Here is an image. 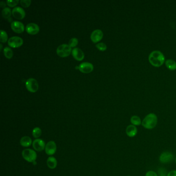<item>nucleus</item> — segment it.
<instances>
[{
    "label": "nucleus",
    "mask_w": 176,
    "mask_h": 176,
    "mask_svg": "<svg viewBox=\"0 0 176 176\" xmlns=\"http://www.w3.org/2000/svg\"><path fill=\"white\" fill-rule=\"evenodd\" d=\"M149 61L153 66L160 67L165 62V57L159 51H154L150 54L148 57Z\"/></svg>",
    "instance_id": "f257e3e1"
},
{
    "label": "nucleus",
    "mask_w": 176,
    "mask_h": 176,
    "mask_svg": "<svg viewBox=\"0 0 176 176\" xmlns=\"http://www.w3.org/2000/svg\"><path fill=\"white\" fill-rule=\"evenodd\" d=\"M158 123V117L154 113H150L143 120L142 125L145 129L152 130L157 126Z\"/></svg>",
    "instance_id": "f03ea898"
},
{
    "label": "nucleus",
    "mask_w": 176,
    "mask_h": 176,
    "mask_svg": "<svg viewBox=\"0 0 176 176\" xmlns=\"http://www.w3.org/2000/svg\"><path fill=\"white\" fill-rule=\"evenodd\" d=\"M22 154L24 160L30 163H34L37 158L36 152L31 149H26L23 150Z\"/></svg>",
    "instance_id": "7ed1b4c3"
},
{
    "label": "nucleus",
    "mask_w": 176,
    "mask_h": 176,
    "mask_svg": "<svg viewBox=\"0 0 176 176\" xmlns=\"http://www.w3.org/2000/svg\"><path fill=\"white\" fill-rule=\"evenodd\" d=\"M71 50V48L69 45L62 44L57 47V54L61 57H66L70 54Z\"/></svg>",
    "instance_id": "20e7f679"
},
{
    "label": "nucleus",
    "mask_w": 176,
    "mask_h": 176,
    "mask_svg": "<svg viewBox=\"0 0 176 176\" xmlns=\"http://www.w3.org/2000/svg\"><path fill=\"white\" fill-rule=\"evenodd\" d=\"M26 88L31 92H35L38 89V83L36 80L33 78H29L25 83Z\"/></svg>",
    "instance_id": "39448f33"
},
{
    "label": "nucleus",
    "mask_w": 176,
    "mask_h": 176,
    "mask_svg": "<svg viewBox=\"0 0 176 176\" xmlns=\"http://www.w3.org/2000/svg\"><path fill=\"white\" fill-rule=\"evenodd\" d=\"M23 44V41L21 37L18 36H13L8 39V45L10 47L16 48L21 47Z\"/></svg>",
    "instance_id": "423d86ee"
},
{
    "label": "nucleus",
    "mask_w": 176,
    "mask_h": 176,
    "mask_svg": "<svg viewBox=\"0 0 176 176\" xmlns=\"http://www.w3.org/2000/svg\"><path fill=\"white\" fill-rule=\"evenodd\" d=\"M174 158V156L171 152L169 151H164L160 154L159 161L163 164H167L172 161Z\"/></svg>",
    "instance_id": "0eeeda50"
},
{
    "label": "nucleus",
    "mask_w": 176,
    "mask_h": 176,
    "mask_svg": "<svg viewBox=\"0 0 176 176\" xmlns=\"http://www.w3.org/2000/svg\"><path fill=\"white\" fill-rule=\"evenodd\" d=\"M12 15L17 19H23L25 16V12L20 7H15L12 10Z\"/></svg>",
    "instance_id": "6e6552de"
},
{
    "label": "nucleus",
    "mask_w": 176,
    "mask_h": 176,
    "mask_svg": "<svg viewBox=\"0 0 176 176\" xmlns=\"http://www.w3.org/2000/svg\"><path fill=\"white\" fill-rule=\"evenodd\" d=\"M57 145L54 141L49 142L45 147V152L48 155H52L55 154L57 151Z\"/></svg>",
    "instance_id": "1a4fd4ad"
},
{
    "label": "nucleus",
    "mask_w": 176,
    "mask_h": 176,
    "mask_svg": "<svg viewBox=\"0 0 176 176\" xmlns=\"http://www.w3.org/2000/svg\"><path fill=\"white\" fill-rule=\"evenodd\" d=\"M11 28L15 32L20 34L24 31V25L20 21H15L11 23Z\"/></svg>",
    "instance_id": "9d476101"
},
{
    "label": "nucleus",
    "mask_w": 176,
    "mask_h": 176,
    "mask_svg": "<svg viewBox=\"0 0 176 176\" xmlns=\"http://www.w3.org/2000/svg\"><path fill=\"white\" fill-rule=\"evenodd\" d=\"M80 71L84 73H89L94 69V66L92 64L88 62H84L79 66Z\"/></svg>",
    "instance_id": "9b49d317"
},
{
    "label": "nucleus",
    "mask_w": 176,
    "mask_h": 176,
    "mask_svg": "<svg viewBox=\"0 0 176 176\" xmlns=\"http://www.w3.org/2000/svg\"><path fill=\"white\" fill-rule=\"evenodd\" d=\"M104 36V33L100 29H96L91 34V39L94 43L100 41L102 39Z\"/></svg>",
    "instance_id": "f8f14e48"
},
{
    "label": "nucleus",
    "mask_w": 176,
    "mask_h": 176,
    "mask_svg": "<svg viewBox=\"0 0 176 176\" xmlns=\"http://www.w3.org/2000/svg\"><path fill=\"white\" fill-rule=\"evenodd\" d=\"M45 142L42 139H36L33 143V147L34 149L37 151H41L42 150L45 149Z\"/></svg>",
    "instance_id": "ddd939ff"
},
{
    "label": "nucleus",
    "mask_w": 176,
    "mask_h": 176,
    "mask_svg": "<svg viewBox=\"0 0 176 176\" xmlns=\"http://www.w3.org/2000/svg\"><path fill=\"white\" fill-rule=\"evenodd\" d=\"M25 29L29 34L31 35H35L39 32V27L36 23H30L26 25Z\"/></svg>",
    "instance_id": "4468645a"
},
{
    "label": "nucleus",
    "mask_w": 176,
    "mask_h": 176,
    "mask_svg": "<svg viewBox=\"0 0 176 176\" xmlns=\"http://www.w3.org/2000/svg\"><path fill=\"white\" fill-rule=\"evenodd\" d=\"M72 54L73 57L78 61H81L84 59V52L79 48H74L72 50Z\"/></svg>",
    "instance_id": "2eb2a0df"
},
{
    "label": "nucleus",
    "mask_w": 176,
    "mask_h": 176,
    "mask_svg": "<svg viewBox=\"0 0 176 176\" xmlns=\"http://www.w3.org/2000/svg\"><path fill=\"white\" fill-rule=\"evenodd\" d=\"M138 130L136 127L132 124H129L127 127L126 133L127 135L129 137H134L137 135Z\"/></svg>",
    "instance_id": "dca6fc26"
},
{
    "label": "nucleus",
    "mask_w": 176,
    "mask_h": 176,
    "mask_svg": "<svg viewBox=\"0 0 176 176\" xmlns=\"http://www.w3.org/2000/svg\"><path fill=\"white\" fill-rule=\"evenodd\" d=\"M32 143V140L30 137L27 136L22 137L20 140V144L23 147H28L31 145Z\"/></svg>",
    "instance_id": "f3484780"
},
{
    "label": "nucleus",
    "mask_w": 176,
    "mask_h": 176,
    "mask_svg": "<svg viewBox=\"0 0 176 176\" xmlns=\"http://www.w3.org/2000/svg\"><path fill=\"white\" fill-rule=\"evenodd\" d=\"M47 163L49 168H51V169H54L56 168L57 164V159L53 157H50L48 158L47 160Z\"/></svg>",
    "instance_id": "a211bd4d"
},
{
    "label": "nucleus",
    "mask_w": 176,
    "mask_h": 176,
    "mask_svg": "<svg viewBox=\"0 0 176 176\" xmlns=\"http://www.w3.org/2000/svg\"><path fill=\"white\" fill-rule=\"evenodd\" d=\"M130 122H131V124L134 125L136 127L139 126L142 124V123L141 118L136 115H134L131 117L130 118Z\"/></svg>",
    "instance_id": "6ab92c4d"
},
{
    "label": "nucleus",
    "mask_w": 176,
    "mask_h": 176,
    "mask_svg": "<svg viewBox=\"0 0 176 176\" xmlns=\"http://www.w3.org/2000/svg\"><path fill=\"white\" fill-rule=\"evenodd\" d=\"M165 65L168 69L174 71L176 69V62L173 60H167L165 61Z\"/></svg>",
    "instance_id": "aec40b11"
},
{
    "label": "nucleus",
    "mask_w": 176,
    "mask_h": 176,
    "mask_svg": "<svg viewBox=\"0 0 176 176\" xmlns=\"http://www.w3.org/2000/svg\"><path fill=\"white\" fill-rule=\"evenodd\" d=\"M12 14V11H11L10 8L8 7H5L2 10V16L5 19H9L10 18V16Z\"/></svg>",
    "instance_id": "412c9836"
},
{
    "label": "nucleus",
    "mask_w": 176,
    "mask_h": 176,
    "mask_svg": "<svg viewBox=\"0 0 176 176\" xmlns=\"http://www.w3.org/2000/svg\"><path fill=\"white\" fill-rule=\"evenodd\" d=\"M4 54L8 59H10L13 57V51L10 47H5L3 50Z\"/></svg>",
    "instance_id": "4be33fe9"
},
{
    "label": "nucleus",
    "mask_w": 176,
    "mask_h": 176,
    "mask_svg": "<svg viewBox=\"0 0 176 176\" xmlns=\"http://www.w3.org/2000/svg\"><path fill=\"white\" fill-rule=\"evenodd\" d=\"M1 42L2 43H5L8 41V35L5 31L1 29V38H0Z\"/></svg>",
    "instance_id": "5701e85b"
},
{
    "label": "nucleus",
    "mask_w": 176,
    "mask_h": 176,
    "mask_svg": "<svg viewBox=\"0 0 176 176\" xmlns=\"http://www.w3.org/2000/svg\"><path fill=\"white\" fill-rule=\"evenodd\" d=\"M41 130L38 127L34 128L32 131L33 136L36 139H37L41 136Z\"/></svg>",
    "instance_id": "b1692460"
},
{
    "label": "nucleus",
    "mask_w": 176,
    "mask_h": 176,
    "mask_svg": "<svg viewBox=\"0 0 176 176\" xmlns=\"http://www.w3.org/2000/svg\"><path fill=\"white\" fill-rule=\"evenodd\" d=\"M167 171L163 167H160L158 168L157 172V174L158 176H167Z\"/></svg>",
    "instance_id": "393cba45"
},
{
    "label": "nucleus",
    "mask_w": 176,
    "mask_h": 176,
    "mask_svg": "<svg viewBox=\"0 0 176 176\" xmlns=\"http://www.w3.org/2000/svg\"><path fill=\"white\" fill-rule=\"evenodd\" d=\"M96 47L98 50L101 51H104L107 50V46L106 45V44L103 43V42H100V43L96 44Z\"/></svg>",
    "instance_id": "a878e982"
},
{
    "label": "nucleus",
    "mask_w": 176,
    "mask_h": 176,
    "mask_svg": "<svg viewBox=\"0 0 176 176\" xmlns=\"http://www.w3.org/2000/svg\"><path fill=\"white\" fill-rule=\"evenodd\" d=\"M78 39L76 38H72L69 41V45L71 48H74L76 47V45H78Z\"/></svg>",
    "instance_id": "bb28decb"
},
{
    "label": "nucleus",
    "mask_w": 176,
    "mask_h": 176,
    "mask_svg": "<svg viewBox=\"0 0 176 176\" xmlns=\"http://www.w3.org/2000/svg\"><path fill=\"white\" fill-rule=\"evenodd\" d=\"M20 2L21 5L24 8H28L31 4V0H21Z\"/></svg>",
    "instance_id": "cd10ccee"
},
{
    "label": "nucleus",
    "mask_w": 176,
    "mask_h": 176,
    "mask_svg": "<svg viewBox=\"0 0 176 176\" xmlns=\"http://www.w3.org/2000/svg\"><path fill=\"white\" fill-rule=\"evenodd\" d=\"M19 2V0H14V1L7 0L6 1L7 4L9 6L11 7H15V6H16Z\"/></svg>",
    "instance_id": "c85d7f7f"
},
{
    "label": "nucleus",
    "mask_w": 176,
    "mask_h": 176,
    "mask_svg": "<svg viewBox=\"0 0 176 176\" xmlns=\"http://www.w3.org/2000/svg\"><path fill=\"white\" fill-rule=\"evenodd\" d=\"M145 176H158L157 173L153 170H149L146 173Z\"/></svg>",
    "instance_id": "c756f323"
},
{
    "label": "nucleus",
    "mask_w": 176,
    "mask_h": 176,
    "mask_svg": "<svg viewBox=\"0 0 176 176\" xmlns=\"http://www.w3.org/2000/svg\"><path fill=\"white\" fill-rule=\"evenodd\" d=\"M167 176H176V170H171L169 171Z\"/></svg>",
    "instance_id": "7c9ffc66"
},
{
    "label": "nucleus",
    "mask_w": 176,
    "mask_h": 176,
    "mask_svg": "<svg viewBox=\"0 0 176 176\" xmlns=\"http://www.w3.org/2000/svg\"><path fill=\"white\" fill-rule=\"evenodd\" d=\"M6 4L5 2H4V1H2V2H1V3H0V6H1V7L2 8H4V7L6 6Z\"/></svg>",
    "instance_id": "2f4dec72"
},
{
    "label": "nucleus",
    "mask_w": 176,
    "mask_h": 176,
    "mask_svg": "<svg viewBox=\"0 0 176 176\" xmlns=\"http://www.w3.org/2000/svg\"><path fill=\"white\" fill-rule=\"evenodd\" d=\"M0 46H1V50H2V47H3V46H2V44H1V45H0Z\"/></svg>",
    "instance_id": "473e14b6"
},
{
    "label": "nucleus",
    "mask_w": 176,
    "mask_h": 176,
    "mask_svg": "<svg viewBox=\"0 0 176 176\" xmlns=\"http://www.w3.org/2000/svg\"><path fill=\"white\" fill-rule=\"evenodd\" d=\"M76 69H79V66H76Z\"/></svg>",
    "instance_id": "72a5a7b5"
},
{
    "label": "nucleus",
    "mask_w": 176,
    "mask_h": 176,
    "mask_svg": "<svg viewBox=\"0 0 176 176\" xmlns=\"http://www.w3.org/2000/svg\"><path fill=\"white\" fill-rule=\"evenodd\" d=\"M175 162H176V159H175Z\"/></svg>",
    "instance_id": "f704fd0d"
},
{
    "label": "nucleus",
    "mask_w": 176,
    "mask_h": 176,
    "mask_svg": "<svg viewBox=\"0 0 176 176\" xmlns=\"http://www.w3.org/2000/svg\"></svg>",
    "instance_id": "c9c22d12"
}]
</instances>
